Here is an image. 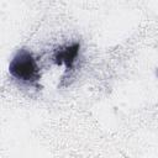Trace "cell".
<instances>
[{
	"instance_id": "2",
	"label": "cell",
	"mask_w": 158,
	"mask_h": 158,
	"mask_svg": "<svg viewBox=\"0 0 158 158\" xmlns=\"http://www.w3.org/2000/svg\"><path fill=\"white\" fill-rule=\"evenodd\" d=\"M79 49H80V43L75 42L70 46H67L65 48L58 51L54 56V62L57 65H62L64 64L67 67V69H70L79 54Z\"/></svg>"
},
{
	"instance_id": "1",
	"label": "cell",
	"mask_w": 158,
	"mask_h": 158,
	"mask_svg": "<svg viewBox=\"0 0 158 158\" xmlns=\"http://www.w3.org/2000/svg\"><path fill=\"white\" fill-rule=\"evenodd\" d=\"M10 74L25 83L36 84L40 80V68L32 53L27 49H20L11 59L9 65Z\"/></svg>"
}]
</instances>
